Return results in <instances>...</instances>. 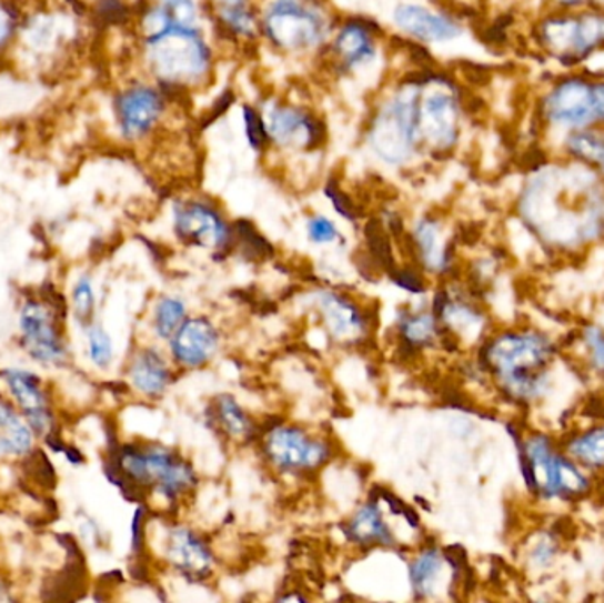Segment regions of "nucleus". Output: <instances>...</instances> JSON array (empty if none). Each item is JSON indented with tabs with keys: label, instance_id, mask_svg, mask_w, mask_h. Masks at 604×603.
I'll list each match as a JSON object with an SVG mask.
<instances>
[{
	"label": "nucleus",
	"instance_id": "nucleus-1",
	"mask_svg": "<svg viewBox=\"0 0 604 603\" xmlns=\"http://www.w3.org/2000/svg\"><path fill=\"white\" fill-rule=\"evenodd\" d=\"M535 112L544 130L562 137L573 131L604 130V74H562L543 92Z\"/></svg>",
	"mask_w": 604,
	"mask_h": 603
},
{
	"label": "nucleus",
	"instance_id": "nucleus-2",
	"mask_svg": "<svg viewBox=\"0 0 604 603\" xmlns=\"http://www.w3.org/2000/svg\"><path fill=\"white\" fill-rule=\"evenodd\" d=\"M532 41L550 61L566 68L580 66L604 50V11L546 9L532 27Z\"/></svg>",
	"mask_w": 604,
	"mask_h": 603
},
{
	"label": "nucleus",
	"instance_id": "nucleus-3",
	"mask_svg": "<svg viewBox=\"0 0 604 603\" xmlns=\"http://www.w3.org/2000/svg\"><path fill=\"white\" fill-rule=\"evenodd\" d=\"M145 48L160 88L187 92L211 74V48L199 27H170L161 34L145 38Z\"/></svg>",
	"mask_w": 604,
	"mask_h": 603
},
{
	"label": "nucleus",
	"instance_id": "nucleus-4",
	"mask_svg": "<svg viewBox=\"0 0 604 603\" xmlns=\"http://www.w3.org/2000/svg\"><path fill=\"white\" fill-rule=\"evenodd\" d=\"M423 77L424 71H417L411 79L403 80L402 86L373 113L368 143L387 165H405L417 151V112Z\"/></svg>",
	"mask_w": 604,
	"mask_h": 603
},
{
	"label": "nucleus",
	"instance_id": "nucleus-5",
	"mask_svg": "<svg viewBox=\"0 0 604 603\" xmlns=\"http://www.w3.org/2000/svg\"><path fill=\"white\" fill-rule=\"evenodd\" d=\"M110 478L125 492L149 486L167 501H178L197 485L190 462L164 446L122 448Z\"/></svg>",
	"mask_w": 604,
	"mask_h": 603
},
{
	"label": "nucleus",
	"instance_id": "nucleus-6",
	"mask_svg": "<svg viewBox=\"0 0 604 603\" xmlns=\"http://www.w3.org/2000/svg\"><path fill=\"white\" fill-rule=\"evenodd\" d=\"M462 121L463 96L456 83L427 68L419 98V148L436 157L450 154L462 137Z\"/></svg>",
	"mask_w": 604,
	"mask_h": 603
},
{
	"label": "nucleus",
	"instance_id": "nucleus-7",
	"mask_svg": "<svg viewBox=\"0 0 604 603\" xmlns=\"http://www.w3.org/2000/svg\"><path fill=\"white\" fill-rule=\"evenodd\" d=\"M331 31V22L319 0H271L260 32L281 52H310L322 47Z\"/></svg>",
	"mask_w": 604,
	"mask_h": 603
},
{
	"label": "nucleus",
	"instance_id": "nucleus-8",
	"mask_svg": "<svg viewBox=\"0 0 604 603\" xmlns=\"http://www.w3.org/2000/svg\"><path fill=\"white\" fill-rule=\"evenodd\" d=\"M552 358L548 342L535 334H502L486 348V363L513 395H534L540 390V370Z\"/></svg>",
	"mask_w": 604,
	"mask_h": 603
},
{
	"label": "nucleus",
	"instance_id": "nucleus-9",
	"mask_svg": "<svg viewBox=\"0 0 604 603\" xmlns=\"http://www.w3.org/2000/svg\"><path fill=\"white\" fill-rule=\"evenodd\" d=\"M271 145L295 151H316L325 142L328 131L315 113L299 104L271 101L262 112Z\"/></svg>",
	"mask_w": 604,
	"mask_h": 603
},
{
	"label": "nucleus",
	"instance_id": "nucleus-10",
	"mask_svg": "<svg viewBox=\"0 0 604 603\" xmlns=\"http://www.w3.org/2000/svg\"><path fill=\"white\" fill-rule=\"evenodd\" d=\"M173 227L182 243L205 248L211 252H226L233 243V227L217 205L205 200H184L173 208Z\"/></svg>",
	"mask_w": 604,
	"mask_h": 603
},
{
	"label": "nucleus",
	"instance_id": "nucleus-11",
	"mask_svg": "<svg viewBox=\"0 0 604 603\" xmlns=\"http://www.w3.org/2000/svg\"><path fill=\"white\" fill-rule=\"evenodd\" d=\"M523 471L535 491L548 495L580 494L587 486L578 469L553 452L544 438L532 439L525 448Z\"/></svg>",
	"mask_w": 604,
	"mask_h": 603
},
{
	"label": "nucleus",
	"instance_id": "nucleus-12",
	"mask_svg": "<svg viewBox=\"0 0 604 603\" xmlns=\"http://www.w3.org/2000/svg\"><path fill=\"white\" fill-rule=\"evenodd\" d=\"M264 452L269 462L286 473H306L324 465L329 444L311 438L298 426L280 425L265 435Z\"/></svg>",
	"mask_w": 604,
	"mask_h": 603
},
{
	"label": "nucleus",
	"instance_id": "nucleus-13",
	"mask_svg": "<svg viewBox=\"0 0 604 603\" xmlns=\"http://www.w3.org/2000/svg\"><path fill=\"white\" fill-rule=\"evenodd\" d=\"M167 96L151 86H133L117 98V119L125 139L139 140L158 128Z\"/></svg>",
	"mask_w": 604,
	"mask_h": 603
},
{
	"label": "nucleus",
	"instance_id": "nucleus-14",
	"mask_svg": "<svg viewBox=\"0 0 604 603\" xmlns=\"http://www.w3.org/2000/svg\"><path fill=\"white\" fill-rule=\"evenodd\" d=\"M394 23L417 43H450L463 34V26L447 11H435L419 4H400L394 9Z\"/></svg>",
	"mask_w": 604,
	"mask_h": 603
},
{
	"label": "nucleus",
	"instance_id": "nucleus-15",
	"mask_svg": "<svg viewBox=\"0 0 604 603\" xmlns=\"http://www.w3.org/2000/svg\"><path fill=\"white\" fill-rule=\"evenodd\" d=\"M375 23L366 18H349L338 29L331 44L334 66L341 73L359 70L370 64L376 56Z\"/></svg>",
	"mask_w": 604,
	"mask_h": 603
},
{
	"label": "nucleus",
	"instance_id": "nucleus-16",
	"mask_svg": "<svg viewBox=\"0 0 604 603\" xmlns=\"http://www.w3.org/2000/svg\"><path fill=\"white\" fill-rule=\"evenodd\" d=\"M23 343L32 356L43 363H57L64 358L61 334L57 331L56 318L44 304L29 301L20 313Z\"/></svg>",
	"mask_w": 604,
	"mask_h": 603
},
{
	"label": "nucleus",
	"instance_id": "nucleus-17",
	"mask_svg": "<svg viewBox=\"0 0 604 603\" xmlns=\"http://www.w3.org/2000/svg\"><path fill=\"white\" fill-rule=\"evenodd\" d=\"M220 345V333L209 319L193 318L182 322L170 339L173 360L187 369H199L211 360Z\"/></svg>",
	"mask_w": 604,
	"mask_h": 603
},
{
	"label": "nucleus",
	"instance_id": "nucleus-18",
	"mask_svg": "<svg viewBox=\"0 0 604 603\" xmlns=\"http://www.w3.org/2000/svg\"><path fill=\"white\" fill-rule=\"evenodd\" d=\"M164 557L181 575L193 582L208 579L214 566L211 549L199 534L182 525L169 531Z\"/></svg>",
	"mask_w": 604,
	"mask_h": 603
},
{
	"label": "nucleus",
	"instance_id": "nucleus-19",
	"mask_svg": "<svg viewBox=\"0 0 604 603\" xmlns=\"http://www.w3.org/2000/svg\"><path fill=\"white\" fill-rule=\"evenodd\" d=\"M319 310L334 339L350 342L366 333V319L354 301L333 291H322L316 298Z\"/></svg>",
	"mask_w": 604,
	"mask_h": 603
},
{
	"label": "nucleus",
	"instance_id": "nucleus-20",
	"mask_svg": "<svg viewBox=\"0 0 604 603\" xmlns=\"http://www.w3.org/2000/svg\"><path fill=\"white\" fill-rule=\"evenodd\" d=\"M9 390L13 393L18 405L23 409L27 420L36 432H44L52 425V413L48 405L47 393L36 375L22 370H9L4 373Z\"/></svg>",
	"mask_w": 604,
	"mask_h": 603
},
{
	"label": "nucleus",
	"instance_id": "nucleus-21",
	"mask_svg": "<svg viewBox=\"0 0 604 603\" xmlns=\"http://www.w3.org/2000/svg\"><path fill=\"white\" fill-rule=\"evenodd\" d=\"M214 18L220 32L229 40H255L260 34V17L251 0H217Z\"/></svg>",
	"mask_w": 604,
	"mask_h": 603
},
{
	"label": "nucleus",
	"instance_id": "nucleus-22",
	"mask_svg": "<svg viewBox=\"0 0 604 603\" xmlns=\"http://www.w3.org/2000/svg\"><path fill=\"white\" fill-rule=\"evenodd\" d=\"M346 539L361 547H393L394 534L384 521L379 504L366 503L359 509L345 527Z\"/></svg>",
	"mask_w": 604,
	"mask_h": 603
},
{
	"label": "nucleus",
	"instance_id": "nucleus-23",
	"mask_svg": "<svg viewBox=\"0 0 604 603\" xmlns=\"http://www.w3.org/2000/svg\"><path fill=\"white\" fill-rule=\"evenodd\" d=\"M412 244L427 271L444 273L450 270V248L442 243L441 225L433 218H421L415 223Z\"/></svg>",
	"mask_w": 604,
	"mask_h": 603
},
{
	"label": "nucleus",
	"instance_id": "nucleus-24",
	"mask_svg": "<svg viewBox=\"0 0 604 603\" xmlns=\"http://www.w3.org/2000/svg\"><path fill=\"white\" fill-rule=\"evenodd\" d=\"M130 378L133 386L140 393L158 396L169 388L172 373H170L169 365L160 352L154 349H145L131 363Z\"/></svg>",
	"mask_w": 604,
	"mask_h": 603
},
{
	"label": "nucleus",
	"instance_id": "nucleus-25",
	"mask_svg": "<svg viewBox=\"0 0 604 603\" xmlns=\"http://www.w3.org/2000/svg\"><path fill=\"white\" fill-rule=\"evenodd\" d=\"M561 143L562 157L588 167L604 181V130L573 131Z\"/></svg>",
	"mask_w": 604,
	"mask_h": 603
},
{
	"label": "nucleus",
	"instance_id": "nucleus-26",
	"mask_svg": "<svg viewBox=\"0 0 604 603\" xmlns=\"http://www.w3.org/2000/svg\"><path fill=\"white\" fill-rule=\"evenodd\" d=\"M445 556L439 549H424L411 564V582L417 599L432 596L444 566Z\"/></svg>",
	"mask_w": 604,
	"mask_h": 603
},
{
	"label": "nucleus",
	"instance_id": "nucleus-27",
	"mask_svg": "<svg viewBox=\"0 0 604 603\" xmlns=\"http://www.w3.org/2000/svg\"><path fill=\"white\" fill-rule=\"evenodd\" d=\"M31 432L18 420L13 409L0 402V453L23 455L31 450Z\"/></svg>",
	"mask_w": 604,
	"mask_h": 603
},
{
	"label": "nucleus",
	"instance_id": "nucleus-28",
	"mask_svg": "<svg viewBox=\"0 0 604 603\" xmlns=\"http://www.w3.org/2000/svg\"><path fill=\"white\" fill-rule=\"evenodd\" d=\"M212 409H214V421L223 430V434L229 435L230 439H248L253 434V423L232 395L218 396L217 404Z\"/></svg>",
	"mask_w": 604,
	"mask_h": 603
},
{
	"label": "nucleus",
	"instance_id": "nucleus-29",
	"mask_svg": "<svg viewBox=\"0 0 604 603\" xmlns=\"http://www.w3.org/2000/svg\"><path fill=\"white\" fill-rule=\"evenodd\" d=\"M439 319L435 313H417V315H403L400 321V334H402L403 343L409 349H423L439 334Z\"/></svg>",
	"mask_w": 604,
	"mask_h": 603
},
{
	"label": "nucleus",
	"instance_id": "nucleus-30",
	"mask_svg": "<svg viewBox=\"0 0 604 603\" xmlns=\"http://www.w3.org/2000/svg\"><path fill=\"white\" fill-rule=\"evenodd\" d=\"M187 321V304L178 298H163L154 312V331L158 339L170 340Z\"/></svg>",
	"mask_w": 604,
	"mask_h": 603
},
{
	"label": "nucleus",
	"instance_id": "nucleus-31",
	"mask_svg": "<svg viewBox=\"0 0 604 603\" xmlns=\"http://www.w3.org/2000/svg\"><path fill=\"white\" fill-rule=\"evenodd\" d=\"M364 235H366L368 248H370L376 264L382 265L387 273H393L396 270V264H394L393 248H391L389 231L384 223L380 220H370L364 229Z\"/></svg>",
	"mask_w": 604,
	"mask_h": 603
},
{
	"label": "nucleus",
	"instance_id": "nucleus-32",
	"mask_svg": "<svg viewBox=\"0 0 604 603\" xmlns=\"http://www.w3.org/2000/svg\"><path fill=\"white\" fill-rule=\"evenodd\" d=\"M570 453L582 464L603 468L604 429L592 430L588 434L574 439L573 443L570 444Z\"/></svg>",
	"mask_w": 604,
	"mask_h": 603
},
{
	"label": "nucleus",
	"instance_id": "nucleus-33",
	"mask_svg": "<svg viewBox=\"0 0 604 603\" xmlns=\"http://www.w3.org/2000/svg\"><path fill=\"white\" fill-rule=\"evenodd\" d=\"M242 122H244V135H246L250 148L259 154H264L271 148V140H269L268 127H265L262 112L251 104H242Z\"/></svg>",
	"mask_w": 604,
	"mask_h": 603
},
{
	"label": "nucleus",
	"instance_id": "nucleus-34",
	"mask_svg": "<svg viewBox=\"0 0 604 603\" xmlns=\"http://www.w3.org/2000/svg\"><path fill=\"white\" fill-rule=\"evenodd\" d=\"M233 235L244 244V248L248 250V255L250 257L265 259V257L274 253L268 239L262 238V235L256 232L255 227L251 225L246 220H239V222L233 225Z\"/></svg>",
	"mask_w": 604,
	"mask_h": 603
},
{
	"label": "nucleus",
	"instance_id": "nucleus-35",
	"mask_svg": "<svg viewBox=\"0 0 604 603\" xmlns=\"http://www.w3.org/2000/svg\"><path fill=\"white\" fill-rule=\"evenodd\" d=\"M167 9L173 27H197L199 23V6L194 0H161Z\"/></svg>",
	"mask_w": 604,
	"mask_h": 603
},
{
	"label": "nucleus",
	"instance_id": "nucleus-36",
	"mask_svg": "<svg viewBox=\"0 0 604 603\" xmlns=\"http://www.w3.org/2000/svg\"><path fill=\"white\" fill-rule=\"evenodd\" d=\"M89 356L98 366H109L112 361V340L100 325H94L89 330Z\"/></svg>",
	"mask_w": 604,
	"mask_h": 603
},
{
	"label": "nucleus",
	"instance_id": "nucleus-37",
	"mask_svg": "<svg viewBox=\"0 0 604 603\" xmlns=\"http://www.w3.org/2000/svg\"><path fill=\"white\" fill-rule=\"evenodd\" d=\"M308 235L316 244H331L340 239V231L329 218L316 214L308 222Z\"/></svg>",
	"mask_w": 604,
	"mask_h": 603
},
{
	"label": "nucleus",
	"instance_id": "nucleus-38",
	"mask_svg": "<svg viewBox=\"0 0 604 603\" xmlns=\"http://www.w3.org/2000/svg\"><path fill=\"white\" fill-rule=\"evenodd\" d=\"M74 312L82 322L89 321L94 313V292L91 282L87 279L80 280L74 287Z\"/></svg>",
	"mask_w": 604,
	"mask_h": 603
},
{
	"label": "nucleus",
	"instance_id": "nucleus-39",
	"mask_svg": "<svg viewBox=\"0 0 604 603\" xmlns=\"http://www.w3.org/2000/svg\"><path fill=\"white\" fill-rule=\"evenodd\" d=\"M325 195L333 202L334 209H336L341 217L346 218L350 222L358 220L359 214L354 200L350 199L345 191L341 190L336 181H329L328 187H325Z\"/></svg>",
	"mask_w": 604,
	"mask_h": 603
},
{
	"label": "nucleus",
	"instance_id": "nucleus-40",
	"mask_svg": "<svg viewBox=\"0 0 604 603\" xmlns=\"http://www.w3.org/2000/svg\"><path fill=\"white\" fill-rule=\"evenodd\" d=\"M391 274V280L396 283L400 289L403 291L411 292V294H423L426 291V285H424L421 274L415 273L411 268H396Z\"/></svg>",
	"mask_w": 604,
	"mask_h": 603
},
{
	"label": "nucleus",
	"instance_id": "nucleus-41",
	"mask_svg": "<svg viewBox=\"0 0 604 603\" xmlns=\"http://www.w3.org/2000/svg\"><path fill=\"white\" fill-rule=\"evenodd\" d=\"M592 6L594 0H546V9H553V11H578Z\"/></svg>",
	"mask_w": 604,
	"mask_h": 603
},
{
	"label": "nucleus",
	"instance_id": "nucleus-42",
	"mask_svg": "<svg viewBox=\"0 0 604 603\" xmlns=\"http://www.w3.org/2000/svg\"><path fill=\"white\" fill-rule=\"evenodd\" d=\"M233 103V92L226 91L218 98L217 103L212 104V109L209 110L208 124H211L212 121L221 118V113H225L229 110L230 104Z\"/></svg>",
	"mask_w": 604,
	"mask_h": 603
},
{
	"label": "nucleus",
	"instance_id": "nucleus-43",
	"mask_svg": "<svg viewBox=\"0 0 604 603\" xmlns=\"http://www.w3.org/2000/svg\"><path fill=\"white\" fill-rule=\"evenodd\" d=\"M143 510H137L133 519V551L140 552L143 547V539H145V533H143Z\"/></svg>",
	"mask_w": 604,
	"mask_h": 603
},
{
	"label": "nucleus",
	"instance_id": "nucleus-44",
	"mask_svg": "<svg viewBox=\"0 0 604 603\" xmlns=\"http://www.w3.org/2000/svg\"><path fill=\"white\" fill-rule=\"evenodd\" d=\"M11 36V18L0 9V44H4Z\"/></svg>",
	"mask_w": 604,
	"mask_h": 603
},
{
	"label": "nucleus",
	"instance_id": "nucleus-45",
	"mask_svg": "<svg viewBox=\"0 0 604 603\" xmlns=\"http://www.w3.org/2000/svg\"><path fill=\"white\" fill-rule=\"evenodd\" d=\"M592 8L603 9L604 11V0H594V6Z\"/></svg>",
	"mask_w": 604,
	"mask_h": 603
}]
</instances>
